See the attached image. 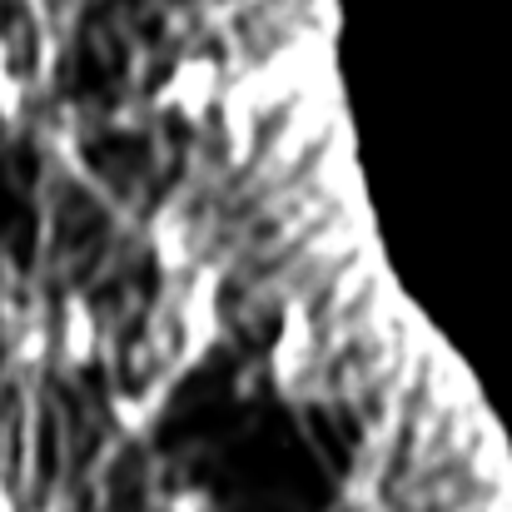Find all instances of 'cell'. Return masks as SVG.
<instances>
[{
    "mask_svg": "<svg viewBox=\"0 0 512 512\" xmlns=\"http://www.w3.org/2000/svg\"><path fill=\"white\" fill-rule=\"evenodd\" d=\"M165 100H179L189 115H199L209 100H214V65H204V60H189L179 75H174V90Z\"/></svg>",
    "mask_w": 512,
    "mask_h": 512,
    "instance_id": "obj_1",
    "label": "cell"
},
{
    "mask_svg": "<svg viewBox=\"0 0 512 512\" xmlns=\"http://www.w3.org/2000/svg\"><path fill=\"white\" fill-rule=\"evenodd\" d=\"M90 314L80 309V304H70V324H65V339H70V358L75 363H85V353H90Z\"/></svg>",
    "mask_w": 512,
    "mask_h": 512,
    "instance_id": "obj_2",
    "label": "cell"
}]
</instances>
